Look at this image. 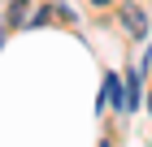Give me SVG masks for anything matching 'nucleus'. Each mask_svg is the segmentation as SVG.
Here are the masks:
<instances>
[{
    "mask_svg": "<svg viewBox=\"0 0 152 147\" xmlns=\"http://www.w3.org/2000/svg\"><path fill=\"white\" fill-rule=\"evenodd\" d=\"M100 147H109V143H100Z\"/></svg>",
    "mask_w": 152,
    "mask_h": 147,
    "instance_id": "5",
    "label": "nucleus"
},
{
    "mask_svg": "<svg viewBox=\"0 0 152 147\" xmlns=\"http://www.w3.org/2000/svg\"><path fill=\"white\" fill-rule=\"evenodd\" d=\"M148 108H152V95H148Z\"/></svg>",
    "mask_w": 152,
    "mask_h": 147,
    "instance_id": "4",
    "label": "nucleus"
},
{
    "mask_svg": "<svg viewBox=\"0 0 152 147\" xmlns=\"http://www.w3.org/2000/svg\"><path fill=\"white\" fill-rule=\"evenodd\" d=\"M104 95L117 104V108H122V113H126V87L117 82V74H109V82H104Z\"/></svg>",
    "mask_w": 152,
    "mask_h": 147,
    "instance_id": "2",
    "label": "nucleus"
},
{
    "mask_svg": "<svg viewBox=\"0 0 152 147\" xmlns=\"http://www.w3.org/2000/svg\"><path fill=\"white\" fill-rule=\"evenodd\" d=\"M91 4H109V0H91Z\"/></svg>",
    "mask_w": 152,
    "mask_h": 147,
    "instance_id": "3",
    "label": "nucleus"
},
{
    "mask_svg": "<svg viewBox=\"0 0 152 147\" xmlns=\"http://www.w3.org/2000/svg\"><path fill=\"white\" fill-rule=\"evenodd\" d=\"M122 22H126V30L135 35V39H143V35H148V17H143L139 4H122Z\"/></svg>",
    "mask_w": 152,
    "mask_h": 147,
    "instance_id": "1",
    "label": "nucleus"
}]
</instances>
